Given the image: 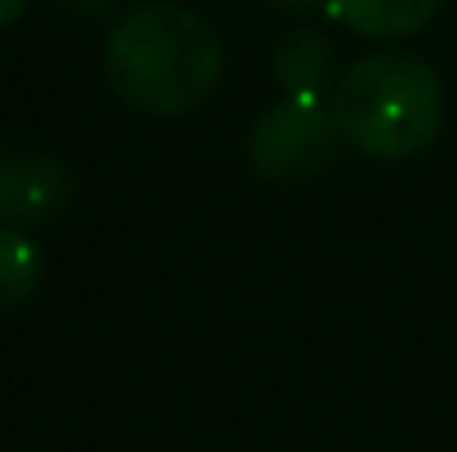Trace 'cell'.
I'll return each instance as SVG.
<instances>
[{"instance_id": "9c48e42d", "label": "cell", "mask_w": 457, "mask_h": 452, "mask_svg": "<svg viewBox=\"0 0 457 452\" xmlns=\"http://www.w3.org/2000/svg\"><path fill=\"white\" fill-rule=\"evenodd\" d=\"M31 0H0V31L4 27H13L18 18H22V9H27Z\"/></svg>"}, {"instance_id": "30bf717a", "label": "cell", "mask_w": 457, "mask_h": 452, "mask_svg": "<svg viewBox=\"0 0 457 452\" xmlns=\"http://www.w3.org/2000/svg\"><path fill=\"white\" fill-rule=\"evenodd\" d=\"M271 4H280V9H294V13H306V9H315V4H324V0H271Z\"/></svg>"}, {"instance_id": "ba28073f", "label": "cell", "mask_w": 457, "mask_h": 452, "mask_svg": "<svg viewBox=\"0 0 457 452\" xmlns=\"http://www.w3.org/2000/svg\"><path fill=\"white\" fill-rule=\"evenodd\" d=\"M54 4H62V9H71V13H85V18H98V13H107L116 0H54Z\"/></svg>"}, {"instance_id": "8992f818", "label": "cell", "mask_w": 457, "mask_h": 452, "mask_svg": "<svg viewBox=\"0 0 457 452\" xmlns=\"http://www.w3.org/2000/svg\"><path fill=\"white\" fill-rule=\"evenodd\" d=\"M276 85L289 98H324V89L333 85V45L320 31H289L276 45L271 58Z\"/></svg>"}, {"instance_id": "52a82bcc", "label": "cell", "mask_w": 457, "mask_h": 452, "mask_svg": "<svg viewBox=\"0 0 457 452\" xmlns=\"http://www.w3.org/2000/svg\"><path fill=\"white\" fill-rule=\"evenodd\" d=\"M40 271H45L40 249L18 226H0V310H13L31 298Z\"/></svg>"}, {"instance_id": "6da1fadb", "label": "cell", "mask_w": 457, "mask_h": 452, "mask_svg": "<svg viewBox=\"0 0 457 452\" xmlns=\"http://www.w3.org/2000/svg\"><path fill=\"white\" fill-rule=\"evenodd\" d=\"M107 80L147 116L195 111L222 80V40L195 9L143 4L107 36Z\"/></svg>"}, {"instance_id": "7a4b0ae2", "label": "cell", "mask_w": 457, "mask_h": 452, "mask_svg": "<svg viewBox=\"0 0 457 452\" xmlns=\"http://www.w3.org/2000/svg\"><path fill=\"white\" fill-rule=\"evenodd\" d=\"M333 120L346 147L369 160H413L445 129V85L431 62L413 53H369L333 85Z\"/></svg>"}, {"instance_id": "3957f363", "label": "cell", "mask_w": 457, "mask_h": 452, "mask_svg": "<svg viewBox=\"0 0 457 452\" xmlns=\"http://www.w3.org/2000/svg\"><path fill=\"white\" fill-rule=\"evenodd\" d=\"M342 134L324 98H280L249 134V168L262 182H306L337 164Z\"/></svg>"}, {"instance_id": "5b68a950", "label": "cell", "mask_w": 457, "mask_h": 452, "mask_svg": "<svg viewBox=\"0 0 457 452\" xmlns=\"http://www.w3.org/2000/svg\"><path fill=\"white\" fill-rule=\"evenodd\" d=\"M445 0H324L328 18L369 40H404L431 27Z\"/></svg>"}, {"instance_id": "277c9868", "label": "cell", "mask_w": 457, "mask_h": 452, "mask_svg": "<svg viewBox=\"0 0 457 452\" xmlns=\"http://www.w3.org/2000/svg\"><path fill=\"white\" fill-rule=\"evenodd\" d=\"M76 195V177L58 155L0 151V226L54 222Z\"/></svg>"}]
</instances>
